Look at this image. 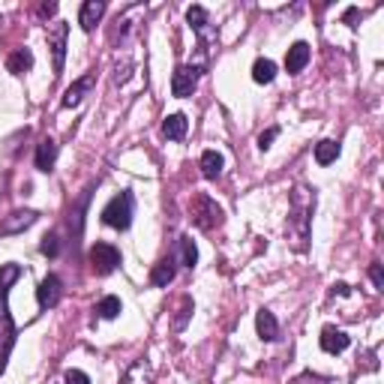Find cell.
I'll list each match as a JSON object with an SVG mask.
<instances>
[{
  "label": "cell",
  "instance_id": "cell-1",
  "mask_svg": "<svg viewBox=\"0 0 384 384\" xmlns=\"http://www.w3.org/2000/svg\"><path fill=\"white\" fill-rule=\"evenodd\" d=\"M312 210H315V192L306 189L303 184L294 186L291 192V214H288V240L294 243L297 253H303L310 246V223H312Z\"/></svg>",
  "mask_w": 384,
  "mask_h": 384
},
{
  "label": "cell",
  "instance_id": "cell-2",
  "mask_svg": "<svg viewBox=\"0 0 384 384\" xmlns=\"http://www.w3.org/2000/svg\"><path fill=\"white\" fill-rule=\"evenodd\" d=\"M18 276H22V267L18 264L0 267V372L6 369V358H9V351H13L15 336H18V328L13 324V315H9V306H6L9 285H13Z\"/></svg>",
  "mask_w": 384,
  "mask_h": 384
},
{
  "label": "cell",
  "instance_id": "cell-3",
  "mask_svg": "<svg viewBox=\"0 0 384 384\" xmlns=\"http://www.w3.org/2000/svg\"><path fill=\"white\" fill-rule=\"evenodd\" d=\"M102 223L109 228H118V232H127L129 223H132V195L129 192L114 195L109 205L102 207Z\"/></svg>",
  "mask_w": 384,
  "mask_h": 384
},
{
  "label": "cell",
  "instance_id": "cell-4",
  "mask_svg": "<svg viewBox=\"0 0 384 384\" xmlns=\"http://www.w3.org/2000/svg\"><path fill=\"white\" fill-rule=\"evenodd\" d=\"M192 219H195V225H198V228L210 232V228L223 225L225 214H223V207H219L210 195H195V201H192Z\"/></svg>",
  "mask_w": 384,
  "mask_h": 384
},
{
  "label": "cell",
  "instance_id": "cell-5",
  "mask_svg": "<svg viewBox=\"0 0 384 384\" xmlns=\"http://www.w3.org/2000/svg\"><path fill=\"white\" fill-rule=\"evenodd\" d=\"M186 22H189L192 31L198 33V48H201V51H207V48L216 42V31L210 27L207 9H205V6H189V9H186Z\"/></svg>",
  "mask_w": 384,
  "mask_h": 384
},
{
  "label": "cell",
  "instance_id": "cell-6",
  "mask_svg": "<svg viewBox=\"0 0 384 384\" xmlns=\"http://www.w3.org/2000/svg\"><path fill=\"white\" fill-rule=\"evenodd\" d=\"M48 48H51V57H54V75L63 72V63H66V36H70V24L66 22H54L48 24Z\"/></svg>",
  "mask_w": 384,
  "mask_h": 384
},
{
  "label": "cell",
  "instance_id": "cell-7",
  "mask_svg": "<svg viewBox=\"0 0 384 384\" xmlns=\"http://www.w3.org/2000/svg\"><path fill=\"white\" fill-rule=\"evenodd\" d=\"M118 264H120L118 246H111V243H96V246L90 249V267H93L96 276H109Z\"/></svg>",
  "mask_w": 384,
  "mask_h": 384
},
{
  "label": "cell",
  "instance_id": "cell-8",
  "mask_svg": "<svg viewBox=\"0 0 384 384\" xmlns=\"http://www.w3.org/2000/svg\"><path fill=\"white\" fill-rule=\"evenodd\" d=\"M198 79H201V70L192 63H184L177 66L175 75H171V93L177 96V99H184V96H192V90L198 88Z\"/></svg>",
  "mask_w": 384,
  "mask_h": 384
},
{
  "label": "cell",
  "instance_id": "cell-9",
  "mask_svg": "<svg viewBox=\"0 0 384 384\" xmlns=\"http://www.w3.org/2000/svg\"><path fill=\"white\" fill-rule=\"evenodd\" d=\"M61 297H63V282H61V276L48 273L45 280L40 282V288H36V301H40L42 310H51V306L61 303Z\"/></svg>",
  "mask_w": 384,
  "mask_h": 384
},
{
  "label": "cell",
  "instance_id": "cell-10",
  "mask_svg": "<svg viewBox=\"0 0 384 384\" xmlns=\"http://www.w3.org/2000/svg\"><path fill=\"white\" fill-rule=\"evenodd\" d=\"M321 349L324 351H328V354H339V351H345V349H349V333H345V330H339V328H333V324H328V328H324L321 330Z\"/></svg>",
  "mask_w": 384,
  "mask_h": 384
},
{
  "label": "cell",
  "instance_id": "cell-11",
  "mask_svg": "<svg viewBox=\"0 0 384 384\" xmlns=\"http://www.w3.org/2000/svg\"><path fill=\"white\" fill-rule=\"evenodd\" d=\"M93 81H96V75H84V79L72 81L70 88H66V93H63V109H75V105H79L84 96L93 90Z\"/></svg>",
  "mask_w": 384,
  "mask_h": 384
},
{
  "label": "cell",
  "instance_id": "cell-12",
  "mask_svg": "<svg viewBox=\"0 0 384 384\" xmlns=\"http://www.w3.org/2000/svg\"><path fill=\"white\" fill-rule=\"evenodd\" d=\"M33 223H36L33 210H15V214H9L3 219V225H0V234H18V232H24V228H31Z\"/></svg>",
  "mask_w": 384,
  "mask_h": 384
},
{
  "label": "cell",
  "instance_id": "cell-13",
  "mask_svg": "<svg viewBox=\"0 0 384 384\" xmlns=\"http://www.w3.org/2000/svg\"><path fill=\"white\" fill-rule=\"evenodd\" d=\"M33 162H36V168L48 175V171L54 168V162H57V144H54L51 138H42L40 144H36V157H33Z\"/></svg>",
  "mask_w": 384,
  "mask_h": 384
},
{
  "label": "cell",
  "instance_id": "cell-14",
  "mask_svg": "<svg viewBox=\"0 0 384 384\" xmlns=\"http://www.w3.org/2000/svg\"><path fill=\"white\" fill-rule=\"evenodd\" d=\"M306 63H310V45H306V42H294L291 48H288V54H285V70L291 72V75H297Z\"/></svg>",
  "mask_w": 384,
  "mask_h": 384
},
{
  "label": "cell",
  "instance_id": "cell-15",
  "mask_svg": "<svg viewBox=\"0 0 384 384\" xmlns=\"http://www.w3.org/2000/svg\"><path fill=\"white\" fill-rule=\"evenodd\" d=\"M105 15V3L102 0H88V3H81V13H79V24L84 27V31H93L96 22Z\"/></svg>",
  "mask_w": 384,
  "mask_h": 384
},
{
  "label": "cell",
  "instance_id": "cell-16",
  "mask_svg": "<svg viewBox=\"0 0 384 384\" xmlns=\"http://www.w3.org/2000/svg\"><path fill=\"white\" fill-rule=\"evenodd\" d=\"M255 328H258V336H262L264 342L280 339V324H276V319H273L271 310H262V312L255 315Z\"/></svg>",
  "mask_w": 384,
  "mask_h": 384
},
{
  "label": "cell",
  "instance_id": "cell-17",
  "mask_svg": "<svg viewBox=\"0 0 384 384\" xmlns=\"http://www.w3.org/2000/svg\"><path fill=\"white\" fill-rule=\"evenodd\" d=\"M198 166H201V175H205L207 180H216L219 175H223V166H225V162H223V153L205 150V153H201V162H198Z\"/></svg>",
  "mask_w": 384,
  "mask_h": 384
},
{
  "label": "cell",
  "instance_id": "cell-18",
  "mask_svg": "<svg viewBox=\"0 0 384 384\" xmlns=\"http://www.w3.org/2000/svg\"><path fill=\"white\" fill-rule=\"evenodd\" d=\"M175 280V258H162V262L153 264L150 271V282L157 288H168V282Z\"/></svg>",
  "mask_w": 384,
  "mask_h": 384
},
{
  "label": "cell",
  "instance_id": "cell-19",
  "mask_svg": "<svg viewBox=\"0 0 384 384\" xmlns=\"http://www.w3.org/2000/svg\"><path fill=\"white\" fill-rule=\"evenodd\" d=\"M186 127H189L186 114H168L166 123H162V136L171 138V141H180L186 136Z\"/></svg>",
  "mask_w": 384,
  "mask_h": 384
},
{
  "label": "cell",
  "instance_id": "cell-20",
  "mask_svg": "<svg viewBox=\"0 0 384 384\" xmlns=\"http://www.w3.org/2000/svg\"><path fill=\"white\" fill-rule=\"evenodd\" d=\"M33 66V54H31V48H15L13 54H9V61H6V70L13 72V75H24L27 70Z\"/></svg>",
  "mask_w": 384,
  "mask_h": 384
},
{
  "label": "cell",
  "instance_id": "cell-21",
  "mask_svg": "<svg viewBox=\"0 0 384 384\" xmlns=\"http://www.w3.org/2000/svg\"><path fill=\"white\" fill-rule=\"evenodd\" d=\"M276 79V63L267 61V57H258L253 63V81L255 84H271Z\"/></svg>",
  "mask_w": 384,
  "mask_h": 384
},
{
  "label": "cell",
  "instance_id": "cell-22",
  "mask_svg": "<svg viewBox=\"0 0 384 384\" xmlns=\"http://www.w3.org/2000/svg\"><path fill=\"white\" fill-rule=\"evenodd\" d=\"M336 157H339V144L336 141L324 138L315 144V162H319V166H330V162H336Z\"/></svg>",
  "mask_w": 384,
  "mask_h": 384
},
{
  "label": "cell",
  "instance_id": "cell-23",
  "mask_svg": "<svg viewBox=\"0 0 384 384\" xmlns=\"http://www.w3.org/2000/svg\"><path fill=\"white\" fill-rule=\"evenodd\" d=\"M177 249H180V264L184 267H195V262H198V249H195V243H192V237H180L177 240Z\"/></svg>",
  "mask_w": 384,
  "mask_h": 384
},
{
  "label": "cell",
  "instance_id": "cell-24",
  "mask_svg": "<svg viewBox=\"0 0 384 384\" xmlns=\"http://www.w3.org/2000/svg\"><path fill=\"white\" fill-rule=\"evenodd\" d=\"M96 315H99V319H118L120 315V297H114V294L102 297V301L96 303Z\"/></svg>",
  "mask_w": 384,
  "mask_h": 384
},
{
  "label": "cell",
  "instance_id": "cell-25",
  "mask_svg": "<svg viewBox=\"0 0 384 384\" xmlns=\"http://www.w3.org/2000/svg\"><path fill=\"white\" fill-rule=\"evenodd\" d=\"M40 253L48 255V258H57V255H61V237H57L54 232H51V234H45V237H42V243H40Z\"/></svg>",
  "mask_w": 384,
  "mask_h": 384
},
{
  "label": "cell",
  "instance_id": "cell-26",
  "mask_svg": "<svg viewBox=\"0 0 384 384\" xmlns=\"http://www.w3.org/2000/svg\"><path fill=\"white\" fill-rule=\"evenodd\" d=\"M123 384H147V367L138 360V363H132L129 372H127V378H123Z\"/></svg>",
  "mask_w": 384,
  "mask_h": 384
},
{
  "label": "cell",
  "instance_id": "cell-27",
  "mask_svg": "<svg viewBox=\"0 0 384 384\" xmlns=\"http://www.w3.org/2000/svg\"><path fill=\"white\" fill-rule=\"evenodd\" d=\"M189 315H192V301H189V297H184V301H180V315L175 319V330H184V324H186Z\"/></svg>",
  "mask_w": 384,
  "mask_h": 384
},
{
  "label": "cell",
  "instance_id": "cell-28",
  "mask_svg": "<svg viewBox=\"0 0 384 384\" xmlns=\"http://www.w3.org/2000/svg\"><path fill=\"white\" fill-rule=\"evenodd\" d=\"M276 136H280V127H271V129H264L262 136H258V150H271V144L276 141Z\"/></svg>",
  "mask_w": 384,
  "mask_h": 384
},
{
  "label": "cell",
  "instance_id": "cell-29",
  "mask_svg": "<svg viewBox=\"0 0 384 384\" xmlns=\"http://www.w3.org/2000/svg\"><path fill=\"white\" fill-rule=\"evenodd\" d=\"M369 280H372V285H376L378 291H384V273H381V264H378V262H372V267H369Z\"/></svg>",
  "mask_w": 384,
  "mask_h": 384
},
{
  "label": "cell",
  "instance_id": "cell-30",
  "mask_svg": "<svg viewBox=\"0 0 384 384\" xmlns=\"http://www.w3.org/2000/svg\"><path fill=\"white\" fill-rule=\"evenodd\" d=\"M63 381H66V384H90V378L84 376L81 369H70V372L63 376Z\"/></svg>",
  "mask_w": 384,
  "mask_h": 384
},
{
  "label": "cell",
  "instance_id": "cell-31",
  "mask_svg": "<svg viewBox=\"0 0 384 384\" xmlns=\"http://www.w3.org/2000/svg\"><path fill=\"white\" fill-rule=\"evenodd\" d=\"M358 15H360V9H358V6H351V9H349V13H345V15H342V22L354 27V22H358Z\"/></svg>",
  "mask_w": 384,
  "mask_h": 384
},
{
  "label": "cell",
  "instance_id": "cell-32",
  "mask_svg": "<svg viewBox=\"0 0 384 384\" xmlns=\"http://www.w3.org/2000/svg\"><path fill=\"white\" fill-rule=\"evenodd\" d=\"M40 13H42V15H54V13H57V3H42Z\"/></svg>",
  "mask_w": 384,
  "mask_h": 384
}]
</instances>
